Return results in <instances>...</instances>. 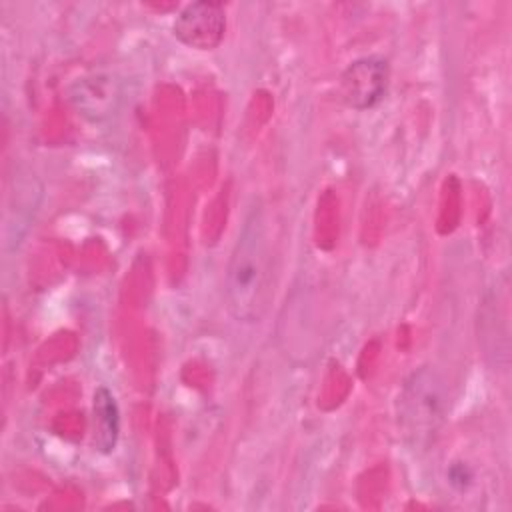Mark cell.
Returning a JSON list of instances; mask_svg holds the SVG:
<instances>
[{"instance_id": "7a4b0ae2", "label": "cell", "mask_w": 512, "mask_h": 512, "mask_svg": "<svg viewBox=\"0 0 512 512\" xmlns=\"http://www.w3.org/2000/svg\"><path fill=\"white\" fill-rule=\"evenodd\" d=\"M448 412V392L440 374L428 366L416 368L402 384L396 400V424L412 448L428 446Z\"/></svg>"}, {"instance_id": "52a82bcc", "label": "cell", "mask_w": 512, "mask_h": 512, "mask_svg": "<svg viewBox=\"0 0 512 512\" xmlns=\"http://www.w3.org/2000/svg\"><path fill=\"white\" fill-rule=\"evenodd\" d=\"M448 480L456 490H466L472 484V470L466 464L456 462L448 470Z\"/></svg>"}, {"instance_id": "5b68a950", "label": "cell", "mask_w": 512, "mask_h": 512, "mask_svg": "<svg viewBox=\"0 0 512 512\" xmlns=\"http://www.w3.org/2000/svg\"><path fill=\"white\" fill-rule=\"evenodd\" d=\"M68 100L88 122H104L118 110L120 86L110 74H88L70 84Z\"/></svg>"}, {"instance_id": "6da1fadb", "label": "cell", "mask_w": 512, "mask_h": 512, "mask_svg": "<svg viewBox=\"0 0 512 512\" xmlns=\"http://www.w3.org/2000/svg\"><path fill=\"white\" fill-rule=\"evenodd\" d=\"M270 286V242L262 206H252L238 230L224 276L226 308L238 322L260 320Z\"/></svg>"}, {"instance_id": "3957f363", "label": "cell", "mask_w": 512, "mask_h": 512, "mask_svg": "<svg viewBox=\"0 0 512 512\" xmlns=\"http://www.w3.org/2000/svg\"><path fill=\"white\" fill-rule=\"evenodd\" d=\"M388 62L382 56H364L354 60L340 76V96L354 110H368L380 102L386 92Z\"/></svg>"}, {"instance_id": "277c9868", "label": "cell", "mask_w": 512, "mask_h": 512, "mask_svg": "<svg viewBox=\"0 0 512 512\" xmlns=\"http://www.w3.org/2000/svg\"><path fill=\"white\" fill-rule=\"evenodd\" d=\"M172 30L182 44L196 50H212L224 38V8L216 2H192L178 12Z\"/></svg>"}, {"instance_id": "8992f818", "label": "cell", "mask_w": 512, "mask_h": 512, "mask_svg": "<svg viewBox=\"0 0 512 512\" xmlns=\"http://www.w3.org/2000/svg\"><path fill=\"white\" fill-rule=\"evenodd\" d=\"M94 412V446L102 454H110L118 444L120 412L112 392L106 386H98L92 398Z\"/></svg>"}]
</instances>
